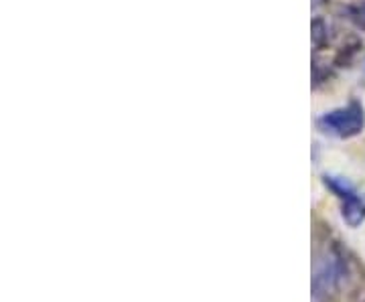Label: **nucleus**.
<instances>
[{"label":"nucleus","instance_id":"obj_2","mask_svg":"<svg viewBox=\"0 0 365 302\" xmlns=\"http://www.w3.org/2000/svg\"><path fill=\"white\" fill-rule=\"evenodd\" d=\"M345 280V264L341 256H329L327 260L317 266L313 278V296L314 302L327 298L333 290H337L341 282Z\"/></svg>","mask_w":365,"mask_h":302},{"label":"nucleus","instance_id":"obj_1","mask_svg":"<svg viewBox=\"0 0 365 302\" xmlns=\"http://www.w3.org/2000/svg\"><path fill=\"white\" fill-rule=\"evenodd\" d=\"M317 124L327 134H333V136H339V138H351V136H357L359 132L364 130V108L357 102H351L347 108L333 110L325 116H321Z\"/></svg>","mask_w":365,"mask_h":302},{"label":"nucleus","instance_id":"obj_7","mask_svg":"<svg viewBox=\"0 0 365 302\" xmlns=\"http://www.w3.org/2000/svg\"><path fill=\"white\" fill-rule=\"evenodd\" d=\"M357 49H359V45H357V43L351 45V47H349V45H347V47H343V51L337 55V63H339V66H349V63H351L353 55L357 53Z\"/></svg>","mask_w":365,"mask_h":302},{"label":"nucleus","instance_id":"obj_8","mask_svg":"<svg viewBox=\"0 0 365 302\" xmlns=\"http://www.w3.org/2000/svg\"><path fill=\"white\" fill-rule=\"evenodd\" d=\"M364 69H365V63H364Z\"/></svg>","mask_w":365,"mask_h":302},{"label":"nucleus","instance_id":"obj_5","mask_svg":"<svg viewBox=\"0 0 365 302\" xmlns=\"http://www.w3.org/2000/svg\"><path fill=\"white\" fill-rule=\"evenodd\" d=\"M325 184L341 199H347L349 195H353V187L345 179H339V177H325Z\"/></svg>","mask_w":365,"mask_h":302},{"label":"nucleus","instance_id":"obj_3","mask_svg":"<svg viewBox=\"0 0 365 302\" xmlns=\"http://www.w3.org/2000/svg\"><path fill=\"white\" fill-rule=\"evenodd\" d=\"M343 219L347 222V225L357 227L365 222V201L359 195H349L347 199H343Z\"/></svg>","mask_w":365,"mask_h":302},{"label":"nucleus","instance_id":"obj_4","mask_svg":"<svg viewBox=\"0 0 365 302\" xmlns=\"http://www.w3.org/2000/svg\"><path fill=\"white\" fill-rule=\"evenodd\" d=\"M311 33H313L314 47L323 49V47L327 45V41H329V26H327V23L321 19V16H317V19L313 21V25H311Z\"/></svg>","mask_w":365,"mask_h":302},{"label":"nucleus","instance_id":"obj_6","mask_svg":"<svg viewBox=\"0 0 365 302\" xmlns=\"http://www.w3.org/2000/svg\"><path fill=\"white\" fill-rule=\"evenodd\" d=\"M347 14H349V19H351V23L357 28H361L365 31V2H359V4H353L347 9Z\"/></svg>","mask_w":365,"mask_h":302}]
</instances>
